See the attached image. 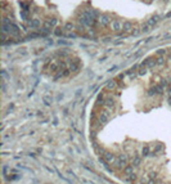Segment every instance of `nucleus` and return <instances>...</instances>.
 <instances>
[{
  "label": "nucleus",
  "instance_id": "f257e3e1",
  "mask_svg": "<svg viewBox=\"0 0 171 184\" xmlns=\"http://www.w3.org/2000/svg\"><path fill=\"white\" fill-rule=\"evenodd\" d=\"M122 27H124V23L121 21H113V22H111V28L113 31H121L122 30Z\"/></svg>",
  "mask_w": 171,
  "mask_h": 184
},
{
  "label": "nucleus",
  "instance_id": "f03ea898",
  "mask_svg": "<svg viewBox=\"0 0 171 184\" xmlns=\"http://www.w3.org/2000/svg\"><path fill=\"white\" fill-rule=\"evenodd\" d=\"M99 23L102 26H107L108 23H111V18L108 16H100L99 17Z\"/></svg>",
  "mask_w": 171,
  "mask_h": 184
},
{
  "label": "nucleus",
  "instance_id": "7ed1b4c3",
  "mask_svg": "<svg viewBox=\"0 0 171 184\" xmlns=\"http://www.w3.org/2000/svg\"><path fill=\"white\" fill-rule=\"evenodd\" d=\"M131 30H133V23H131V22H129V21L124 22V27H122V31H124V32H130Z\"/></svg>",
  "mask_w": 171,
  "mask_h": 184
},
{
  "label": "nucleus",
  "instance_id": "20e7f679",
  "mask_svg": "<svg viewBox=\"0 0 171 184\" xmlns=\"http://www.w3.org/2000/svg\"><path fill=\"white\" fill-rule=\"evenodd\" d=\"M28 26L31 28H39L40 27V21L39 19H30L28 21Z\"/></svg>",
  "mask_w": 171,
  "mask_h": 184
},
{
  "label": "nucleus",
  "instance_id": "39448f33",
  "mask_svg": "<svg viewBox=\"0 0 171 184\" xmlns=\"http://www.w3.org/2000/svg\"><path fill=\"white\" fill-rule=\"evenodd\" d=\"M64 28H66V30H68V31H71V30H73V28H75V26H73L72 22H67V23L64 25Z\"/></svg>",
  "mask_w": 171,
  "mask_h": 184
},
{
  "label": "nucleus",
  "instance_id": "423d86ee",
  "mask_svg": "<svg viewBox=\"0 0 171 184\" xmlns=\"http://www.w3.org/2000/svg\"><path fill=\"white\" fill-rule=\"evenodd\" d=\"M151 27H152V26H149L148 23H145V25L141 26V31H143V32H149V31H151Z\"/></svg>",
  "mask_w": 171,
  "mask_h": 184
},
{
  "label": "nucleus",
  "instance_id": "0eeeda50",
  "mask_svg": "<svg viewBox=\"0 0 171 184\" xmlns=\"http://www.w3.org/2000/svg\"><path fill=\"white\" fill-rule=\"evenodd\" d=\"M157 21H158V19H157V17H152V18H151L149 21H148L147 23L149 25V26H153V25H156V23H157Z\"/></svg>",
  "mask_w": 171,
  "mask_h": 184
},
{
  "label": "nucleus",
  "instance_id": "6e6552de",
  "mask_svg": "<svg viewBox=\"0 0 171 184\" xmlns=\"http://www.w3.org/2000/svg\"><path fill=\"white\" fill-rule=\"evenodd\" d=\"M55 23H57V19H54V18H53V19H50V21H48V22H47V25H48V26H54Z\"/></svg>",
  "mask_w": 171,
  "mask_h": 184
},
{
  "label": "nucleus",
  "instance_id": "1a4fd4ad",
  "mask_svg": "<svg viewBox=\"0 0 171 184\" xmlns=\"http://www.w3.org/2000/svg\"><path fill=\"white\" fill-rule=\"evenodd\" d=\"M54 33H55L57 36H61V35H62V33H63V32H62V31L59 30V28H58V30H55V32H54Z\"/></svg>",
  "mask_w": 171,
  "mask_h": 184
}]
</instances>
